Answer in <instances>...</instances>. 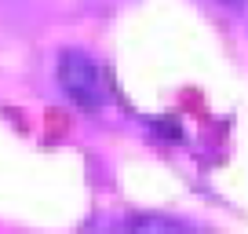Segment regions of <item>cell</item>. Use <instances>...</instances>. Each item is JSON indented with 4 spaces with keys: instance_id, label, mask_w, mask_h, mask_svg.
Instances as JSON below:
<instances>
[{
    "instance_id": "cell-1",
    "label": "cell",
    "mask_w": 248,
    "mask_h": 234,
    "mask_svg": "<svg viewBox=\"0 0 248 234\" xmlns=\"http://www.w3.org/2000/svg\"><path fill=\"white\" fill-rule=\"evenodd\" d=\"M59 84H62V92L84 110H99L102 99H106L102 70L95 66L92 55H84V51H62L59 55Z\"/></svg>"
},
{
    "instance_id": "cell-2",
    "label": "cell",
    "mask_w": 248,
    "mask_h": 234,
    "mask_svg": "<svg viewBox=\"0 0 248 234\" xmlns=\"http://www.w3.org/2000/svg\"><path fill=\"white\" fill-rule=\"evenodd\" d=\"M132 231H164V234H175L179 223L175 219H164V216H132L128 219Z\"/></svg>"
},
{
    "instance_id": "cell-3",
    "label": "cell",
    "mask_w": 248,
    "mask_h": 234,
    "mask_svg": "<svg viewBox=\"0 0 248 234\" xmlns=\"http://www.w3.org/2000/svg\"><path fill=\"white\" fill-rule=\"evenodd\" d=\"M223 4H241V0H223Z\"/></svg>"
}]
</instances>
